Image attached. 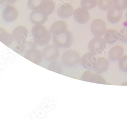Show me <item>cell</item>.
<instances>
[{
  "label": "cell",
  "instance_id": "6da1fadb",
  "mask_svg": "<svg viewBox=\"0 0 127 119\" xmlns=\"http://www.w3.org/2000/svg\"><path fill=\"white\" fill-rule=\"evenodd\" d=\"M33 40L35 44L39 46H46L51 38V34L43 24L35 25L32 29Z\"/></svg>",
  "mask_w": 127,
  "mask_h": 119
},
{
  "label": "cell",
  "instance_id": "7a4b0ae2",
  "mask_svg": "<svg viewBox=\"0 0 127 119\" xmlns=\"http://www.w3.org/2000/svg\"><path fill=\"white\" fill-rule=\"evenodd\" d=\"M52 42L55 46L60 49L69 48L74 42V37L68 30L60 35H53Z\"/></svg>",
  "mask_w": 127,
  "mask_h": 119
},
{
  "label": "cell",
  "instance_id": "3957f363",
  "mask_svg": "<svg viewBox=\"0 0 127 119\" xmlns=\"http://www.w3.org/2000/svg\"><path fill=\"white\" fill-rule=\"evenodd\" d=\"M79 53L74 50H68L64 53L61 58V64L67 68H73L80 62Z\"/></svg>",
  "mask_w": 127,
  "mask_h": 119
},
{
  "label": "cell",
  "instance_id": "277c9868",
  "mask_svg": "<svg viewBox=\"0 0 127 119\" xmlns=\"http://www.w3.org/2000/svg\"><path fill=\"white\" fill-rule=\"evenodd\" d=\"M107 42L101 37H95L88 43V49L90 52L98 55L100 54L106 47Z\"/></svg>",
  "mask_w": 127,
  "mask_h": 119
},
{
  "label": "cell",
  "instance_id": "5b68a950",
  "mask_svg": "<svg viewBox=\"0 0 127 119\" xmlns=\"http://www.w3.org/2000/svg\"><path fill=\"white\" fill-rule=\"evenodd\" d=\"M90 30L94 37H101L107 30V27L104 21L101 19L94 20L91 25Z\"/></svg>",
  "mask_w": 127,
  "mask_h": 119
},
{
  "label": "cell",
  "instance_id": "8992f818",
  "mask_svg": "<svg viewBox=\"0 0 127 119\" xmlns=\"http://www.w3.org/2000/svg\"><path fill=\"white\" fill-rule=\"evenodd\" d=\"M43 55L44 59L49 62L56 61L59 57L58 48L55 45H47L43 49Z\"/></svg>",
  "mask_w": 127,
  "mask_h": 119
},
{
  "label": "cell",
  "instance_id": "52a82bcc",
  "mask_svg": "<svg viewBox=\"0 0 127 119\" xmlns=\"http://www.w3.org/2000/svg\"><path fill=\"white\" fill-rule=\"evenodd\" d=\"M98 59V58L97 57V55L90 52L84 54L81 57L80 63L83 68L90 70L93 69Z\"/></svg>",
  "mask_w": 127,
  "mask_h": 119
},
{
  "label": "cell",
  "instance_id": "ba28073f",
  "mask_svg": "<svg viewBox=\"0 0 127 119\" xmlns=\"http://www.w3.org/2000/svg\"><path fill=\"white\" fill-rule=\"evenodd\" d=\"M80 80L91 83L106 84V82L104 78L99 73H94L91 71H85L81 76Z\"/></svg>",
  "mask_w": 127,
  "mask_h": 119
},
{
  "label": "cell",
  "instance_id": "9c48e42d",
  "mask_svg": "<svg viewBox=\"0 0 127 119\" xmlns=\"http://www.w3.org/2000/svg\"><path fill=\"white\" fill-rule=\"evenodd\" d=\"M24 57L36 64H40L44 59L43 53L36 48L31 49L26 52L24 54Z\"/></svg>",
  "mask_w": 127,
  "mask_h": 119
},
{
  "label": "cell",
  "instance_id": "30bf717a",
  "mask_svg": "<svg viewBox=\"0 0 127 119\" xmlns=\"http://www.w3.org/2000/svg\"><path fill=\"white\" fill-rule=\"evenodd\" d=\"M73 17L76 22L81 24H86L90 19V15L87 10L82 7L78 8L74 11Z\"/></svg>",
  "mask_w": 127,
  "mask_h": 119
},
{
  "label": "cell",
  "instance_id": "8fae6325",
  "mask_svg": "<svg viewBox=\"0 0 127 119\" xmlns=\"http://www.w3.org/2000/svg\"><path fill=\"white\" fill-rule=\"evenodd\" d=\"M18 15L17 10L13 6H9L4 9L2 13V17L5 22L11 23L16 20Z\"/></svg>",
  "mask_w": 127,
  "mask_h": 119
},
{
  "label": "cell",
  "instance_id": "7c38bea8",
  "mask_svg": "<svg viewBox=\"0 0 127 119\" xmlns=\"http://www.w3.org/2000/svg\"><path fill=\"white\" fill-rule=\"evenodd\" d=\"M37 46V45L35 43L28 42L26 40L22 42L17 43V44L12 49L16 53L22 54L23 53L25 54L26 52L31 49L36 48Z\"/></svg>",
  "mask_w": 127,
  "mask_h": 119
},
{
  "label": "cell",
  "instance_id": "4fadbf2b",
  "mask_svg": "<svg viewBox=\"0 0 127 119\" xmlns=\"http://www.w3.org/2000/svg\"><path fill=\"white\" fill-rule=\"evenodd\" d=\"M30 20L32 24L35 25L43 24L48 19V16L38 10H34L29 16Z\"/></svg>",
  "mask_w": 127,
  "mask_h": 119
},
{
  "label": "cell",
  "instance_id": "5bb4252c",
  "mask_svg": "<svg viewBox=\"0 0 127 119\" xmlns=\"http://www.w3.org/2000/svg\"><path fill=\"white\" fill-rule=\"evenodd\" d=\"M12 35L14 40L17 43L22 42L26 40L28 35V31L25 26H17L12 31Z\"/></svg>",
  "mask_w": 127,
  "mask_h": 119
},
{
  "label": "cell",
  "instance_id": "9a60e30c",
  "mask_svg": "<svg viewBox=\"0 0 127 119\" xmlns=\"http://www.w3.org/2000/svg\"><path fill=\"white\" fill-rule=\"evenodd\" d=\"M68 30V25L64 21L59 20L53 23L49 29V31L52 35L61 34Z\"/></svg>",
  "mask_w": 127,
  "mask_h": 119
},
{
  "label": "cell",
  "instance_id": "2e32d148",
  "mask_svg": "<svg viewBox=\"0 0 127 119\" xmlns=\"http://www.w3.org/2000/svg\"><path fill=\"white\" fill-rule=\"evenodd\" d=\"M123 15V11L119 10L114 6L112 7L108 11L107 14V19L112 24H115L119 22Z\"/></svg>",
  "mask_w": 127,
  "mask_h": 119
},
{
  "label": "cell",
  "instance_id": "e0dca14e",
  "mask_svg": "<svg viewBox=\"0 0 127 119\" xmlns=\"http://www.w3.org/2000/svg\"><path fill=\"white\" fill-rule=\"evenodd\" d=\"M73 12V8L70 4H63L59 7L57 13L60 18L66 19L71 17Z\"/></svg>",
  "mask_w": 127,
  "mask_h": 119
},
{
  "label": "cell",
  "instance_id": "ac0fdd59",
  "mask_svg": "<svg viewBox=\"0 0 127 119\" xmlns=\"http://www.w3.org/2000/svg\"><path fill=\"white\" fill-rule=\"evenodd\" d=\"M124 53V48L121 46L118 45L110 49L108 53V56L110 60L112 61H118L123 56Z\"/></svg>",
  "mask_w": 127,
  "mask_h": 119
},
{
  "label": "cell",
  "instance_id": "d6986e66",
  "mask_svg": "<svg viewBox=\"0 0 127 119\" xmlns=\"http://www.w3.org/2000/svg\"><path fill=\"white\" fill-rule=\"evenodd\" d=\"M55 9V5L51 0H44L40 5L38 10L43 13L46 16L51 15Z\"/></svg>",
  "mask_w": 127,
  "mask_h": 119
},
{
  "label": "cell",
  "instance_id": "ffe728a7",
  "mask_svg": "<svg viewBox=\"0 0 127 119\" xmlns=\"http://www.w3.org/2000/svg\"><path fill=\"white\" fill-rule=\"evenodd\" d=\"M109 68V62L105 58L100 57L95 64L93 68L94 71L97 73L101 74L105 72Z\"/></svg>",
  "mask_w": 127,
  "mask_h": 119
},
{
  "label": "cell",
  "instance_id": "44dd1931",
  "mask_svg": "<svg viewBox=\"0 0 127 119\" xmlns=\"http://www.w3.org/2000/svg\"><path fill=\"white\" fill-rule=\"evenodd\" d=\"M104 39L108 44H113L119 40V32L114 29H109L104 34Z\"/></svg>",
  "mask_w": 127,
  "mask_h": 119
},
{
  "label": "cell",
  "instance_id": "7402d4cb",
  "mask_svg": "<svg viewBox=\"0 0 127 119\" xmlns=\"http://www.w3.org/2000/svg\"><path fill=\"white\" fill-rule=\"evenodd\" d=\"M14 39L12 35L10 34L4 28H0V41L7 46L11 45Z\"/></svg>",
  "mask_w": 127,
  "mask_h": 119
},
{
  "label": "cell",
  "instance_id": "603a6c76",
  "mask_svg": "<svg viewBox=\"0 0 127 119\" xmlns=\"http://www.w3.org/2000/svg\"><path fill=\"white\" fill-rule=\"evenodd\" d=\"M47 69L50 71L56 72L59 74H62V73L63 69L62 64L57 60L51 62L48 65Z\"/></svg>",
  "mask_w": 127,
  "mask_h": 119
},
{
  "label": "cell",
  "instance_id": "cb8c5ba5",
  "mask_svg": "<svg viewBox=\"0 0 127 119\" xmlns=\"http://www.w3.org/2000/svg\"><path fill=\"white\" fill-rule=\"evenodd\" d=\"M113 5V0H98V8L103 11H108Z\"/></svg>",
  "mask_w": 127,
  "mask_h": 119
},
{
  "label": "cell",
  "instance_id": "d4e9b609",
  "mask_svg": "<svg viewBox=\"0 0 127 119\" xmlns=\"http://www.w3.org/2000/svg\"><path fill=\"white\" fill-rule=\"evenodd\" d=\"M98 0H81V6L86 10H91L97 5Z\"/></svg>",
  "mask_w": 127,
  "mask_h": 119
},
{
  "label": "cell",
  "instance_id": "484cf974",
  "mask_svg": "<svg viewBox=\"0 0 127 119\" xmlns=\"http://www.w3.org/2000/svg\"><path fill=\"white\" fill-rule=\"evenodd\" d=\"M113 5L118 10L123 11L127 9V0H113Z\"/></svg>",
  "mask_w": 127,
  "mask_h": 119
},
{
  "label": "cell",
  "instance_id": "4316f807",
  "mask_svg": "<svg viewBox=\"0 0 127 119\" xmlns=\"http://www.w3.org/2000/svg\"><path fill=\"white\" fill-rule=\"evenodd\" d=\"M44 0H28V7L32 10H38L41 3Z\"/></svg>",
  "mask_w": 127,
  "mask_h": 119
},
{
  "label": "cell",
  "instance_id": "83f0119b",
  "mask_svg": "<svg viewBox=\"0 0 127 119\" xmlns=\"http://www.w3.org/2000/svg\"><path fill=\"white\" fill-rule=\"evenodd\" d=\"M119 67L122 71L127 73V55L123 56L119 60Z\"/></svg>",
  "mask_w": 127,
  "mask_h": 119
},
{
  "label": "cell",
  "instance_id": "f1b7e54d",
  "mask_svg": "<svg viewBox=\"0 0 127 119\" xmlns=\"http://www.w3.org/2000/svg\"><path fill=\"white\" fill-rule=\"evenodd\" d=\"M119 40L124 43H127V28H122L119 32Z\"/></svg>",
  "mask_w": 127,
  "mask_h": 119
},
{
  "label": "cell",
  "instance_id": "f546056e",
  "mask_svg": "<svg viewBox=\"0 0 127 119\" xmlns=\"http://www.w3.org/2000/svg\"><path fill=\"white\" fill-rule=\"evenodd\" d=\"M6 1L9 3H14L17 2L18 0H6Z\"/></svg>",
  "mask_w": 127,
  "mask_h": 119
},
{
  "label": "cell",
  "instance_id": "4dcf8cb0",
  "mask_svg": "<svg viewBox=\"0 0 127 119\" xmlns=\"http://www.w3.org/2000/svg\"><path fill=\"white\" fill-rule=\"evenodd\" d=\"M4 1H5V0H0V5L3 3Z\"/></svg>",
  "mask_w": 127,
  "mask_h": 119
},
{
  "label": "cell",
  "instance_id": "1f68e13d",
  "mask_svg": "<svg viewBox=\"0 0 127 119\" xmlns=\"http://www.w3.org/2000/svg\"><path fill=\"white\" fill-rule=\"evenodd\" d=\"M126 17L127 18V11H126Z\"/></svg>",
  "mask_w": 127,
  "mask_h": 119
}]
</instances>
